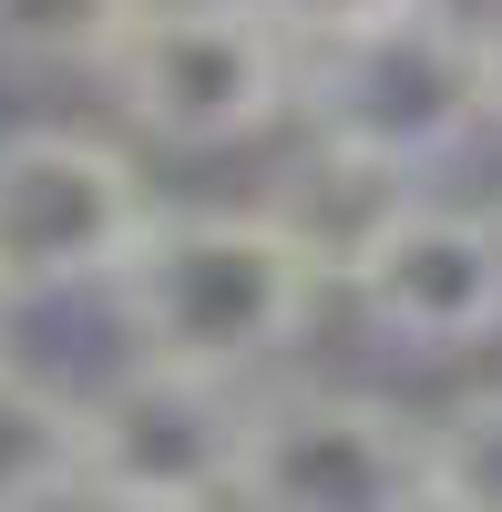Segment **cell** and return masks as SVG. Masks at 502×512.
Returning <instances> with one entry per match:
<instances>
[{"label": "cell", "instance_id": "6da1fadb", "mask_svg": "<svg viewBox=\"0 0 502 512\" xmlns=\"http://www.w3.org/2000/svg\"><path fill=\"white\" fill-rule=\"evenodd\" d=\"M318 256L287 236L267 205H164L134 267L113 277V308L134 359L195 369V379H246L318 318Z\"/></svg>", "mask_w": 502, "mask_h": 512}, {"label": "cell", "instance_id": "7a4b0ae2", "mask_svg": "<svg viewBox=\"0 0 502 512\" xmlns=\"http://www.w3.org/2000/svg\"><path fill=\"white\" fill-rule=\"evenodd\" d=\"M298 123H308V144L431 175L441 154H462L492 123L482 21H441L421 0V11H390L349 41H318L308 72H298Z\"/></svg>", "mask_w": 502, "mask_h": 512}, {"label": "cell", "instance_id": "3957f363", "mask_svg": "<svg viewBox=\"0 0 502 512\" xmlns=\"http://www.w3.org/2000/svg\"><path fill=\"white\" fill-rule=\"evenodd\" d=\"M298 72L308 52L257 0H154L113 62V103L164 154H226L257 144L277 113H298Z\"/></svg>", "mask_w": 502, "mask_h": 512}, {"label": "cell", "instance_id": "277c9868", "mask_svg": "<svg viewBox=\"0 0 502 512\" xmlns=\"http://www.w3.org/2000/svg\"><path fill=\"white\" fill-rule=\"evenodd\" d=\"M154 185L134 154H113L103 134L72 123H21L0 134V297H72L113 287L134 267V246L154 236Z\"/></svg>", "mask_w": 502, "mask_h": 512}, {"label": "cell", "instance_id": "5b68a950", "mask_svg": "<svg viewBox=\"0 0 502 512\" xmlns=\"http://www.w3.org/2000/svg\"><path fill=\"white\" fill-rule=\"evenodd\" d=\"M246 512H441L431 502V420L369 390H267L246 400Z\"/></svg>", "mask_w": 502, "mask_h": 512}, {"label": "cell", "instance_id": "8992f818", "mask_svg": "<svg viewBox=\"0 0 502 512\" xmlns=\"http://www.w3.org/2000/svg\"><path fill=\"white\" fill-rule=\"evenodd\" d=\"M236 461H246V400H226V379L134 359L82 400V492L93 502L216 512L236 502Z\"/></svg>", "mask_w": 502, "mask_h": 512}, {"label": "cell", "instance_id": "52a82bcc", "mask_svg": "<svg viewBox=\"0 0 502 512\" xmlns=\"http://www.w3.org/2000/svg\"><path fill=\"white\" fill-rule=\"evenodd\" d=\"M359 318L410 359H451L502 338V205H410L380 256L349 277Z\"/></svg>", "mask_w": 502, "mask_h": 512}, {"label": "cell", "instance_id": "ba28073f", "mask_svg": "<svg viewBox=\"0 0 502 512\" xmlns=\"http://www.w3.org/2000/svg\"><path fill=\"white\" fill-rule=\"evenodd\" d=\"M410 205H421V175H400V164H369V154H339V144H308V154L277 175L267 216L318 256V277H328V287H349L369 256H380V236L410 216Z\"/></svg>", "mask_w": 502, "mask_h": 512}, {"label": "cell", "instance_id": "9c48e42d", "mask_svg": "<svg viewBox=\"0 0 502 512\" xmlns=\"http://www.w3.org/2000/svg\"><path fill=\"white\" fill-rule=\"evenodd\" d=\"M82 492V400L0 359V512H52Z\"/></svg>", "mask_w": 502, "mask_h": 512}, {"label": "cell", "instance_id": "30bf717a", "mask_svg": "<svg viewBox=\"0 0 502 512\" xmlns=\"http://www.w3.org/2000/svg\"><path fill=\"white\" fill-rule=\"evenodd\" d=\"M154 0H0V72L11 82H62V72H113L123 41L144 31Z\"/></svg>", "mask_w": 502, "mask_h": 512}, {"label": "cell", "instance_id": "8fae6325", "mask_svg": "<svg viewBox=\"0 0 502 512\" xmlns=\"http://www.w3.org/2000/svg\"><path fill=\"white\" fill-rule=\"evenodd\" d=\"M431 502L441 512H502V390H472L431 420Z\"/></svg>", "mask_w": 502, "mask_h": 512}, {"label": "cell", "instance_id": "7c38bea8", "mask_svg": "<svg viewBox=\"0 0 502 512\" xmlns=\"http://www.w3.org/2000/svg\"><path fill=\"white\" fill-rule=\"evenodd\" d=\"M257 11L298 41V52H318V41H349V31L390 21V11H421V0H257Z\"/></svg>", "mask_w": 502, "mask_h": 512}, {"label": "cell", "instance_id": "4fadbf2b", "mask_svg": "<svg viewBox=\"0 0 502 512\" xmlns=\"http://www.w3.org/2000/svg\"><path fill=\"white\" fill-rule=\"evenodd\" d=\"M482 93H492V123H502V11L482 21Z\"/></svg>", "mask_w": 502, "mask_h": 512}, {"label": "cell", "instance_id": "5bb4252c", "mask_svg": "<svg viewBox=\"0 0 502 512\" xmlns=\"http://www.w3.org/2000/svg\"><path fill=\"white\" fill-rule=\"evenodd\" d=\"M93 512H185V502H93Z\"/></svg>", "mask_w": 502, "mask_h": 512}, {"label": "cell", "instance_id": "9a60e30c", "mask_svg": "<svg viewBox=\"0 0 502 512\" xmlns=\"http://www.w3.org/2000/svg\"><path fill=\"white\" fill-rule=\"evenodd\" d=\"M0 308H11V297H0Z\"/></svg>", "mask_w": 502, "mask_h": 512}]
</instances>
